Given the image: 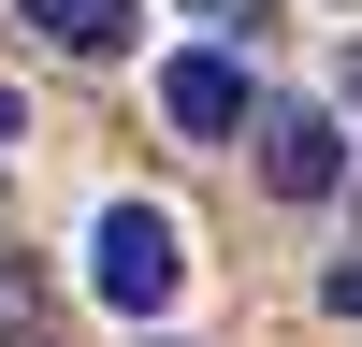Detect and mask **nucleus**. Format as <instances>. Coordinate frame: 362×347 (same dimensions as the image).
Instances as JSON below:
<instances>
[{"label": "nucleus", "instance_id": "5", "mask_svg": "<svg viewBox=\"0 0 362 347\" xmlns=\"http://www.w3.org/2000/svg\"><path fill=\"white\" fill-rule=\"evenodd\" d=\"M319 304H334V318H362V246L334 260V275H319Z\"/></svg>", "mask_w": 362, "mask_h": 347}, {"label": "nucleus", "instance_id": "8", "mask_svg": "<svg viewBox=\"0 0 362 347\" xmlns=\"http://www.w3.org/2000/svg\"><path fill=\"white\" fill-rule=\"evenodd\" d=\"M334 87H348V116H362V44H348V73H334Z\"/></svg>", "mask_w": 362, "mask_h": 347}, {"label": "nucleus", "instance_id": "3", "mask_svg": "<svg viewBox=\"0 0 362 347\" xmlns=\"http://www.w3.org/2000/svg\"><path fill=\"white\" fill-rule=\"evenodd\" d=\"M160 116H174V130H203V145L247 130V58H232V44H189V58L160 73Z\"/></svg>", "mask_w": 362, "mask_h": 347}, {"label": "nucleus", "instance_id": "1", "mask_svg": "<svg viewBox=\"0 0 362 347\" xmlns=\"http://www.w3.org/2000/svg\"><path fill=\"white\" fill-rule=\"evenodd\" d=\"M87 289H102L116 318H160L174 289H189V231H174L160 202H102V231H87Z\"/></svg>", "mask_w": 362, "mask_h": 347}, {"label": "nucleus", "instance_id": "7", "mask_svg": "<svg viewBox=\"0 0 362 347\" xmlns=\"http://www.w3.org/2000/svg\"><path fill=\"white\" fill-rule=\"evenodd\" d=\"M15 130H29V102H15V87H0V145H15Z\"/></svg>", "mask_w": 362, "mask_h": 347}, {"label": "nucleus", "instance_id": "4", "mask_svg": "<svg viewBox=\"0 0 362 347\" xmlns=\"http://www.w3.org/2000/svg\"><path fill=\"white\" fill-rule=\"evenodd\" d=\"M15 29H44L58 58H116L131 44V0H15Z\"/></svg>", "mask_w": 362, "mask_h": 347}, {"label": "nucleus", "instance_id": "6", "mask_svg": "<svg viewBox=\"0 0 362 347\" xmlns=\"http://www.w3.org/2000/svg\"><path fill=\"white\" fill-rule=\"evenodd\" d=\"M261 15H276V0H203V29H247V44H261Z\"/></svg>", "mask_w": 362, "mask_h": 347}, {"label": "nucleus", "instance_id": "2", "mask_svg": "<svg viewBox=\"0 0 362 347\" xmlns=\"http://www.w3.org/2000/svg\"><path fill=\"white\" fill-rule=\"evenodd\" d=\"M261 188H276V202H334V188H348V130L305 116V102L261 116Z\"/></svg>", "mask_w": 362, "mask_h": 347}]
</instances>
